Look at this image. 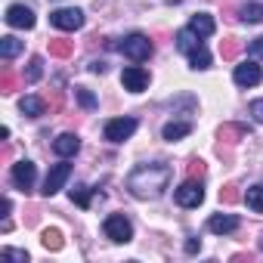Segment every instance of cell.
<instances>
[{
    "instance_id": "obj_21",
    "label": "cell",
    "mask_w": 263,
    "mask_h": 263,
    "mask_svg": "<svg viewBox=\"0 0 263 263\" xmlns=\"http://www.w3.org/2000/svg\"><path fill=\"white\" fill-rule=\"evenodd\" d=\"M41 74H44V59H41V56H34V59H31V65H28V71H25V84L41 81Z\"/></svg>"
},
{
    "instance_id": "obj_17",
    "label": "cell",
    "mask_w": 263,
    "mask_h": 263,
    "mask_svg": "<svg viewBox=\"0 0 263 263\" xmlns=\"http://www.w3.org/2000/svg\"><path fill=\"white\" fill-rule=\"evenodd\" d=\"M19 108H22V115L37 118V115H44V111H47V102H44V99H37V96H25V99L19 102Z\"/></svg>"
},
{
    "instance_id": "obj_11",
    "label": "cell",
    "mask_w": 263,
    "mask_h": 263,
    "mask_svg": "<svg viewBox=\"0 0 263 263\" xmlns=\"http://www.w3.org/2000/svg\"><path fill=\"white\" fill-rule=\"evenodd\" d=\"M7 25L10 28H34V13L28 10V7H22V4H13L10 10H7Z\"/></svg>"
},
{
    "instance_id": "obj_28",
    "label": "cell",
    "mask_w": 263,
    "mask_h": 263,
    "mask_svg": "<svg viewBox=\"0 0 263 263\" xmlns=\"http://www.w3.org/2000/svg\"><path fill=\"white\" fill-rule=\"evenodd\" d=\"M220 198H223L226 204H232V201H238V192H235V186H226V189L220 192Z\"/></svg>"
},
{
    "instance_id": "obj_33",
    "label": "cell",
    "mask_w": 263,
    "mask_h": 263,
    "mask_svg": "<svg viewBox=\"0 0 263 263\" xmlns=\"http://www.w3.org/2000/svg\"><path fill=\"white\" fill-rule=\"evenodd\" d=\"M198 248H201V241H195V238H189V241H186V251H189V254H195Z\"/></svg>"
},
{
    "instance_id": "obj_4",
    "label": "cell",
    "mask_w": 263,
    "mask_h": 263,
    "mask_svg": "<svg viewBox=\"0 0 263 263\" xmlns=\"http://www.w3.org/2000/svg\"><path fill=\"white\" fill-rule=\"evenodd\" d=\"M174 198H177L180 208H198V204L204 201V186L192 177V180H186V183L174 192Z\"/></svg>"
},
{
    "instance_id": "obj_1",
    "label": "cell",
    "mask_w": 263,
    "mask_h": 263,
    "mask_svg": "<svg viewBox=\"0 0 263 263\" xmlns=\"http://www.w3.org/2000/svg\"><path fill=\"white\" fill-rule=\"evenodd\" d=\"M171 177H174V171L167 164H140L134 174L127 177V189L137 198H158L167 189Z\"/></svg>"
},
{
    "instance_id": "obj_2",
    "label": "cell",
    "mask_w": 263,
    "mask_h": 263,
    "mask_svg": "<svg viewBox=\"0 0 263 263\" xmlns=\"http://www.w3.org/2000/svg\"><path fill=\"white\" fill-rule=\"evenodd\" d=\"M118 50L127 56V59H134V62H146L152 56V41L146 34H130L118 44Z\"/></svg>"
},
{
    "instance_id": "obj_18",
    "label": "cell",
    "mask_w": 263,
    "mask_h": 263,
    "mask_svg": "<svg viewBox=\"0 0 263 263\" xmlns=\"http://www.w3.org/2000/svg\"><path fill=\"white\" fill-rule=\"evenodd\" d=\"M189 65H192L195 71H204V68H211V53L204 50V44H201V47H195V50L189 53Z\"/></svg>"
},
{
    "instance_id": "obj_31",
    "label": "cell",
    "mask_w": 263,
    "mask_h": 263,
    "mask_svg": "<svg viewBox=\"0 0 263 263\" xmlns=\"http://www.w3.org/2000/svg\"><path fill=\"white\" fill-rule=\"evenodd\" d=\"M235 53H238V44H226V47H223V56H226V59H232Z\"/></svg>"
},
{
    "instance_id": "obj_12",
    "label": "cell",
    "mask_w": 263,
    "mask_h": 263,
    "mask_svg": "<svg viewBox=\"0 0 263 263\" xmlns=\"http://www.w3.org/2000/svg\"><path fill=\"white\" fill-rule=\"evenodd\" d=\"M78 149H81V140H78L74 134H62V137H56V143H53V152H56L59 158H74Z\"/></svg>"
},
{
    "instance_id": "obj_34",
    "label": "cell",
    "mask_w": 263,
    "mask_h": 263,
    "mask_svg": "<svg viewBox=\"0 0 263 263\" xmlns=\"http://www.w3.org/2000/svg\"><path fill=\"white\" fill-rule=\"evenodd\" d=\"M90 71H96V74H102V71H105V62H90Z\"/></svg>"
},
{
    "instance_id": "obj_16",
    "label": "cell",
    "mask_w": 263,
    "mask_h": 263,
    "mask_svg": "<svg viewBox=\"0 0 263 263\" xmlns=\"http://www.w3.org/2000/svg\"><path fill=\"white\" fill-rule=\"evenodd\" d=\"M201 41H204V37H198L192 28H183V31H177V50H180V53H186V56H189L195 47H201Z\"/></svg>"
},
{
    "instance_id": "obj_9",
    "label": "cell",
    "mask_w": 263,
    "mask_h": 263,
    "mask_svg": "<svg viewBox=\"0 0 263 263\" xmlns=\"http://www.w3.org/2000/svg\"><path fill=\"white\" fill-rule=\"evenodd\" d=\"M34 177H37V167L31 161H16L13 171H10V180L16 189H31L34 186Z\"/></svg>"
},
{
    "instance_id": "obj_13",
    "label": "cell",
    "mask_w": 263,
    "mask_h": 263,
    "mask_svg": "<svg viewBox=\"0 0 263 263\" xmlns=\"http://www.w3.org/2000/svg\"><path fill=\"white\" fill-rule=\"evenodd\" d=\"M208 229H211L214 235L235 232V229H238V217H232V214H214V217L208 220Z\"/></svg>"
},
{
    "instance_id": "obj_7",
    "label": "cell",
    "mask_w": 263,
    "mask_h": 263,
    "mask_svg": "<svg viewBox=\"0 0 263 263\" xmlns=\"http://www.w3.org/2000/svg\"><path fill=\"white\" fill-rule=\"evenodd\" d=\"M71 177V164H65V161H59V164H53L50 167V174H47V180H44V195H56L62 186H65V180Z\"/></svg>"
},
{
    "instance_id": "obj_15",
    "label": "cell",
    "mask_w": 263,
    "mask_h": 263,
    "mask_svg": "<svg viewBox=\"0 0 263 263\" xmlns=\"http://www.w3.org/2000/svg\"><path fill=\"white\" fill-rule=\"evenodd\" d=\"M189 28L198 34V37H211L214 31H217V25H214V19L208 16V13H198V16H192L189 19Z\"/></svg>"
},
{
    "instance_id": "obj_25",
    "label": "cell",
    "mask_w": 263,
    "mask_h": 263,
    "mask_svg": "<svg viewBox=\"0 0 263 263\" xmlns=\"http://www.w3.org/2000/svg\"><path fill=\"white\" fill-rule=\"evenodd\" d=\"M74 96H78V102H81L84 108H96V96H93L90 90H74Z\"/></svg>"
},
{
    "instance_id": "obj_26",
    "label": "cell",
    "mask_w": 263,
    "mask_h": 263,
    "mask_svg": "<svg viewBox=\"0 0 263 263\" xmlns=\"http://www.w3.org/2000/svg\"><path fill=\"white\" fill-rule=\"evenodd\" d=\"M50 53H53V56H68V53H71V44H65V41H53V44H50Z\"/></svg>"
},
{
    "instance_id": "obj_6",
    "label": "cell",
    "mask_w": 263,
    "mask_h": 263,
    "mask_svg": "<svg viewBox=\"0 0 263 263\" xmlns=\"http://www.w3.org/2000/svg\"><path fill=\"white\" fill-rule=\"evenodd\" d=\"M102 229H105V235H108L111 241H130V238H134V226H130V220H127L124 214H111V217H105Z\"/></svg>"
},
{
    "instance_id": "obj_22",
    "label": "cell",
    "mask_w": 263,
    "mask_h": 263,
    "mask_svg": "<svg viewBox=\"0 0 263 263\" xmlns=\"http://www.w3.org/2000/svg\"><path fill=\"white\" fill-rule=\"evenodd\" d=\"M241 22H251V25L263 22V7H260V4H251V7H245V10H241Z\"/></svg>"
},
{
    "instance_id": "obj_20",
    "label": "cell",
    "mask_w": 263,
    "mask_h": 263,
    "mask_svg": "<svg viewBox=\"0 0 263 263\" xmlns=\"http://www.w3.org/2000/svg\"><path fill=\"white\" fill-rule=\"evenodd\" d=\"M245 201H248V208H251V211L263 214V186H251V189L245 192Z\"/></svg>"
},
{
    "instance_id": "obj_10",
    "label": "cell",
    "mask_w": 263,
    "mask_h": 263,
    "mask_svg": "<svg viewBox=\"0 0 263 263\" xmlns=\"http://www.w3.org/2000/svg\"><path fill=\"white\" fill-rule=\"evenodd\" d=\"M260 78H263V71H260L257 62H241V65H235V71H232V81H235L238 87H257Z\"/></svg>"
},
{
    "instance_id": "obj_27",
    "label": "cell",
    "mask_w": 263,
    "mask_h": 263,
    "mask_svg": "<svg viewBox=\"0 0 263 263\" xmlns=\"http://www.w3.org/2000/svg\"><path fill=\"white\" fill-rule=\"evenodd\" d=\"M251 115H254L257 124H263V99H254L251 102Z\"/></svg>"
},
{
    "instance_id": "obj_8",
    "label": "cell",
    "mask_w": 263,
    "mask_h": 263,
    "mask_svg": "<svg viewBox=\"0 0 263 263\" xmlns=\"http://www.w3.org/2000/svg\"><path fill=\"white\" fill-rule=\"evenodd\" d=\"M121 84H124V90H130V93H143V90L149 87V71H143L140 65H127V68L121 71Z\"/></svg>"
},
{
    "instance_id": "obj_5",
    "label": "cell",
    "mask_w": 263,
    "mask_h": 263,
    "mask_svg": "<svg viewBox=\"0 0 263 263\" xmlns=\"http://www.w3.org/2000/svg\"><path fill=\"white\" fill-rule=\"evenodd\" d=\"M102 134H105L108 143H124V140H130V137L137 134V121L134 118H115V121L105 124Z\"/></svg>"
},
{
    "instance_id": "obj_32",
    "label": "cell",
    "mask_w": 263,
    "mask_h": 263,
    "mask_svg": "<svg viewBox=\"0 0 263 263\" xmlns=\"http://www.w3.org/2000/svg\"><path fill=\"white\" fill-rule=\"evenodd\" d=\"M204 174V164L201 161H192V177H201Z\"/></svg>"
},
{
    "instance_id": "obj_14",
    "label": "cell",
    "mask_w": 263,
    "mask_h": 263,
    "mask_svg": "<svg viewBox=\"0 0 263 263\" xmlns=\"http://www.w3.org/2000/svg\"><path fill=\"white\" fill-rule=\"evenodd\" d=\"M192 134V124L189 121H171V124H164V130H161V137L167 140V143H177V140H183V137H189Z\"/></svg>"
},
{
    "instance_id": "obj_23",
    "label": "cell",
    "mask_w": 263,
    "mask_h": 263,
    "mask_svg": "<svg viewBox=\"0 0 263 263\" xmlns=\"http://www.w3.org/2000/svg\"><path fill=\"white\" fill-rule=\"evenodd\" d=\"M44 248L59 251V248H62V232H59V229H47V232H44Z\"/></svg>"
},
{
    "instance_id": "obj_24",
    "label": "cell",
    "mask_w": 263,
    "mask_h": 263,
    "mask_svg": "<svg viewBox=\"0 0 263 263\" xmlns=\"http://www.w3.org/2000/svg\"><path fill=\"white\" fill-rule=\"evenodd\" d=\"M71 201H78L81 208H90V192H87V186H74V189H71Z\"/></svg>"
},
{
    "instance_id": "obj_19",
    "label": "cell",
    "mask_w": 263,
    "mask_h": 263,
    "mask_svg": "<svg viewBox=\"0 0 263 263\" xmlns=\"http://www.w3.org/2000/svg\"><path fill=\"white\" fill-rule=\"evenodd\" d=\"M22 53V41H16V37H0V56L4 59H13V56H19Z\"/></svg>"
},
{
    "instance_id": "obj_3",
    "label": "cell",
    "mask_w": 263,
    "mask_h": 263,
    "mask_svg": "<svg viewBox=\"0 0 263 263\" xmlns=\"http://www.w3.org/2000/svg\"><path fill=\"white\" fill-rule=\"evenodd\" d=\"M50 25L59 28V31H78L84 25V13L78 7H62V10H53L50 13Z\"/></svg>"
},
{
    "instance_id": "obj_29",
    "label": "cell",
    "mask_w": 263,
    "mask_h": 263,
    "mask_svg": "<svg viewBox=\"0 0 263 263\" xmlns=\"http://www.w3.org/2000/svg\"><path fill=\"white\" fill-rule=\"evenodd\" d=\"M4 257H13V260H28V251H13V248H4Z\"/></svg>"
},
{
    "instance_id": "obj_30",
    "label": "cell",
    "mask_w": 263,
    "mask_h": 263,
    "mask_svg": "<svg viewBox=\"0 0 263 263\" xmlns=\"http://www.w3.org/2000/svg\"><path fill=\"white\" fill-rule=\"evenodd\" d=\"M251 56H254V59H263V37H257V41L251 44Z\"/></svg>"
}]
</instances>
